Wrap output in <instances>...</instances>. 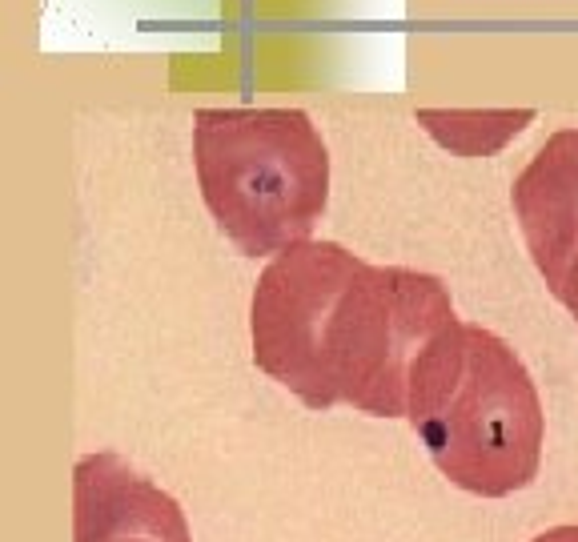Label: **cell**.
<instances>
[{
  "instance_id": "6da1fadb",
  "label": "cell",
  "mask_w": 578,
  "mask_h": 542,
  "mask_svg": "<svg viewBox=\"0 0 578 542\" xmlns=\"http://www.w3.org/2000/svg\"><path fill=\"white\" fill-rule=\"evenodd\" d=\"M442 278L370 265L338 241H298L261 269L249 302L253 362L310 410L406 418L430 342L454 326Z\"/></svg>"
},
{
  "instance_id": "7a4b0ae2",
  "label": "cell",
  "mask_w": 578,
  "mask_h": 542,
  "mask_svg": "<svg viewBox=\"0 0 578 542\" xmlns=\"http://www.w3.org/2000/svg\"><path fill=\"white\" fill-rule=\"evenodd\" d=\"M406 422L434 466L470 494L506 498L538 474L546 442L538 386L498 334L462 318L422 354Z\"/></svg>"
},
{
  "instance_id": "3957f363",
  "label": "cell",
  "mask_w": 578,
  "mask_h": 542,
  "mask_svg": "<svg viewBox=\"0 0 578 542\" xmlns=\"http://www.w3.org/2000/svg\"><path fill=\"white\" fill-rule=\"evenodd\" d=\"M193 169L217 229L245 257L310 241L330 201V153L302 109H197Z\"/></svg>"
},
{
  "instance_id": "277c9868",
  "label": "cell",
  "mask_w": 578,
  "mask_h": 542,
  "mask_svg": "<svg viewBox=\"0 0 578 542\" xmlns=\"http://www.w3.org/2000/svg\"><path fill=\"white\" fill-rule=\"evenodd\" d=\"M73 542H193L185 510L121 454L73 466Z\"/></svg>"
},
{
  "instance_id": "5b68a950",
  "label": "cell",
  "mask_w": 578,
  "mask_h": 542,
  "mask_svg": "<svg viewBox=\"0 0 578 542\" xmlns=\"http://www.w3.org/2000/svg\"><path fill=\"white\" fill-rule=\"evenodd\" d=\"M510 205L530 261L550 286L578 241V129H558L514 177Z\"/></svg>"
},
{
  "instance_id": "8992f818",
  "label": "cell",
  "mask_w": 578,
  "mask_h": 542,
  "mask_svg": "<svg viewBox=\"0 0 578 542\" xmlns=\"http://www.w3.org/2000/svg\"><path fill=\"white\" fill-rule=\"evenodd\" d=\"M566 310H570V318L578 322V241H574V249H570V257L562 261V269H558V278L546 286Z\"/></svg>"
},
{
  "instance_id": "52a82bcc",
  "label": "cell",
  "mask_w": 578,
  "mask_h": 542,
  "mask_svg": "<svg viewBox=\"0 0 578 542\" xmlns=\"http://www.w3.org/2000/svg\"><path fill=\"white\" fill-rule=\"evenodd\" d=\"M530 542H578V526H574V522H566V526H550V530H542V534L530 538Z\"/></svg>"
}]
</instances>
